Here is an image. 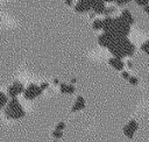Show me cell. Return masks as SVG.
I'll list each match as a JSON object with an SVG mask.
<instances>
[{"label":"cell","instance_id":"cell-1","mask_svg":"<svg viewBox=\"0 0 149 142\" xmlns=\"http://www.w3.org/2000/svg\"><path fill=\"white\" fill-rule=\"evenodd\" d=\"M6 114L8 118H13V119H19L24 115L23 108L21 107V105L16 98H12V100L7 102Z\"/></svg>","mask_w":149,"mask_h":142},{"label":"cell","instance_id":"cell-2","mask_svg":"<svg viewBox=\"0 0 149 142\" xmlns=\"http://www.w3.org/2000/svg\"><path fill=\"white\" fill-rule=\"evenodd\" d=\"M43 91L41 90V87L38 85H35V84H30L26 90H23V95L26 99H35L36 97H38Z\"/></svg>","mask_w":149,"mask_h":142},{"label":"cell","instance_id":"cell-3","mask_svg":"<svg viewBox=\"0 0 149 142\" xmlns=\"http://www.w3.org/2000/svg\"><path fill=\"white\" fill-rule=\"evenodd\" d=\"M137 128H139L137 122H136L135 120H130V121L123 127V134H125L128 139H132V137L134 136L135 132L137 130Z\"/></svg>","mask_w":149,"mask_h":142},{"label":"cell","instance_id":"cell-4","mask_svg":"<svg viewBox=\"0 0 149 142\" xmlns=\"http://www.w3.org/2000/svg\"><path fill=\"white\" fill-rule=\"evenodd\" d=\"M23 90H24L23 85L20 81H15V83H13V85H10L8 87V91L7 92H8V95L10 98H16L20 93L23 92Z\"/></svg>","mask_w":149,"mask_h":142},{"label":"cell","instance_id":"cell-5","mask_svg":"<svg viewBox=\"0 0 149 142\" xmlns=\"http://www.w3.org/2000/svg\"><path fill=\"white\" fill-rule=\"evenodd\" d=\"M74 10L78 13H85V12H90L91 7L88 6L86 0H79L78 3L74 6Z\"/></svg>","mask_w":149,"mask_h":142},{"label":"cell","instance_id":"cell-6","mask_svg":"<svg viewBox=\"0 0 149 142\" xmlns=\"http://www.w3.org/2000/svg\"><path fill=\"white\" fill-rule=\"evenodd\" d=\"M84 107H85V100H84V98H83L81 95H78L76 102L73 104V106H72V108H71V111H72V112H77V111L83 109Z\"/></svg>","mask_w":149,"mask_h":142},{"label":"cell","instance_id":"cell-7","mask_svg":"<svg viewBox=\"0 0 149 142\" xmlns=\"http://www.w3.org/2000/svg\"><path fill=\"white\" fill-rule=\"evenodd\" d=\"M108 63H109V65L111 66H113L115 70H122L123 69V66H125V64H123V62H122V59H119V58H109L108 59Z\"/></svg>","mask_w":149,"mask_h":142},{"label":"cell","instance_id":"cell-8","mask_svg":"<svg viewBox=\"0 0 149 142\" xmlns=\"http://www.w3.org/2000/svg\"><path fill=\"white\" fill-rule=\"evenodd\" d=\"M121 17H122L127 23H129V24H133V23L135 22L133 15L130 14V12H129L128 9H123V10L121 12Z\"/></svg>","mask_w":149,"mask_h":142},{"label":"cell","instance_id":"cell-9","mask_svg":"<svg viewBox=\"0 0 149 142\" xmlns=\"http://www.w3.org/2000/svg\"><path fill=\"white\" fill-rule=\"evenodd\" d=\"M105 2L104 1H100V2H98L92 9H93V13L97 15V14H102L104 13V10H105Z\"/></svg>","mask_w":149,"mask_h":142},{"label":"cell","instance_id":"cell-10","mask_svg":"<svg viewBox=\"0 0 149 142\" xmlns=\"http://www.w3.org/2000/svg\"><path fill=\"white\" fill-rule=\"evenodd\" d=\"M7 102H8V98H7V95H6L3 92H0V111L7 105Z\"/></svg>","mask_w":149,"mask_h":142},{"label":"cell","instance_id":"cell-11","mask_svg":"<svg viewBox=\"0 0 149 142\" xmlns=\"http://www.w3.org/2000/svg\"><path fill=\"white\" fill-rule=\"evenodd\" d=\"M92 28L94 29V30H100V29H102V20H94L93 21V23H92Z\"/></svg>","mask_w":149,"mask_h":142},{"label":"cell","instance_id":"cell-12","mask_svg":"<svg viewBox=\"0 0 149 142\" xmlns=\"http://www.w3.org/2000/svg\"><path fill=\"white\" fill-rule=\"evenodd\" d=\"M115 10H116V8H115V7H106L102 14H105L106 16H109L111 14H113V13H115Z\"/></svg>","mask_w":149,"mask_h":142},{"label":"cell","instance_id":"cell-13","mask_svg":"<svg viewBox=\"0 0 149 142\" xmlns=\"http://www.w3.org/2000/svg\"><path fill=\"white\" fill-rule=\"evenodd\" d=\"M141 49H142V50H143L146 54H148V55H149V40L142 43V45H141Z\"/></svg>","mask_w":149,"mask_h":142},{"label":"cell","instance_id":"cell-14","mask_svg":"<svg viewBox=\"0 0 149 142\" xmlns=\"http://www.w3.org/2000/svg\"><path fill=\"white\" fill-rule=\"evenodd\" d=\"M52 136H54L55 139H61V137L63 136V132H62V130H57V129H55V130L52 132Z\"/></svg>","mask_w":149,"mask_h":142},{"label":"cell","instance_id":"cell-15","mask_svg":"<svg viewBox=\"0 0 149 142\" xmlns=\"http://www.w3.org/2000/svg\"><path fill=\"white\" fill-rule=\"evenodd\" d=\"M74 91H76V88H74V86L72 84L71 85H68V88H66V93L68 94H73Z\"/></svg>","mask_w":149,"mask_h":142},{"label":"cell","instance_id":"cell-16","mask_svg":"<svg viewBox=\"0 0 149 142\" xmlns=\"http://www.w3.org/2000/svg\"><path fill=\"white\" fill-rule=\"evenodd\" d=\"M128 81H129L132 85H137V83H139L137 78H136V77H132V76H129V78H128Z\"/></svg>","mask_w":149,"mask_h":142},{"label":"cell","instance_id":"cell-17","mask_svg":"<svg viewBox=\"0 0 149 142\" xmlns=\"http://www.w3.org/2000/svg\"><path fill=\"white\" fill-rule=\"evenodd\" d=\"M134 1L136 2V5H140V6H143V7H144L146 5H148V3H149L147 0H134Z\"/></svg>","mask_w":149,"mask_h":142},{"label":"cell","instance_id":"cell-18","mask_svg":"<svg viewBox=\"0 0 149 142\" xmlns=\"http://www.w3.org/2000/svg\"><path fill=\"white\" fill-rule=\"evenodd\" d=\"M59 88H61V92H62V93H66V88H68V85H66L65 83H61V86H59Z\"/></svg>","mask_w":149,"mask_h":142},{"label":"cell","instance_id":"cell-19","mask_svg":"<svg viewBox=\"0 0 149 142\" xmlns=\"http://www.w3.org/2000/svg\"><path fill=\"white\" fill-rule=\"evenodd\" d=\"M65 128V123L64 122H59V123H57V126H56V129L57 130H63Z\"/></svg>","mask_w":149,"mask_h":142},{"label":"cell","instance_id":"cell-20","mask_svg":"<svg viewBox=\"0 0 149 142\" xmlns=\"http://www.w3.org/2000/svg\"><path fill=\"white\" fill-rule=\"evenodd\" d=\"M130 0H115V3L118 5V6H122V5H125V3H127V2H129Z\"/></svg>","mask_w":149,"mask_h":142},{"label":"cell","instance_id":"cell-21","mask_svg":"<svg viewBox=\"0 0 149 142\" xmlns=\"http://www.w3.org/2000/svg\"><path fill=\"white\" fill-rule=\"evenodd\" d=\"M48 86H49V84L48 83H42L41 85H40V87H41V90L43 91V90H45V88H48Z\"/></svg>","mask_w":149,"mask_h":142},{"label":"cell","instance_id":"cell-22","mask_svg":"<svg viewBox=\"0 0 149 142\" xmlns=\"http://www.w3.org/2000/svg\"><path fill=\"white\" fill-rule=\"evenodd\" d=\"M122 77H123L125 79H128V78H129V73H128L127 71H122Z\"/></svg>","mask_w":149,"mask_h":142},{"label":"cell","instance_id":"cell-23","mask_svg":"<svg viewBox=\"0 0 149 142\" xmlns=\"http://www.w3.org/2000/svg\"><path fill=\"white\" fill-rule=\"evenodd\" d=\"M127 66H128L129 69H133V68H134V63H133L132 61H128V62H127Z\"/></svg>","mask_w":149,"mask_h":142},{"label":"cell","instance_id":"cell-24","mask_svg":"<svg viewBox=\"0 0 149 142\" xmlns=\"http://www.w3.org/2000/svg\"><path fill=\"white\" fill-rule=\"evenodd\" d=\"M143 10H144L147 14H149V3H148V5H146V6L143 7Z\"/></svg>","mask_w":149,"mask_h":142},{"label":"cell","instance_id":"cell-25","mask_svg":"<svg viewBox=\"0 0 149 142\" xmlns=\"http://www.w3.org/2000/svg\"><path fill=\"white\" fill-rule=\"evenodd\" d=\"M72 1H73V0H65V5L71 6V5H72Z\"/></svg>","mask_w":149,"mask_h":142},{"label":"cell","instance_id":"cell-26","mask_svg":"<svg viewBox=\"0 0 149 142\" xmlns=\"http://www.w3.org/2000/svg\"><path fill=\"white\" fill-rule=\"evenodd\" d=\"M58 84H59V80H58L57 78H55V79H54V85H58Z\"/></svg>","mask_w":149,"mask_h":142},{"label":"cell","instance_id":"cell-27","mask_svg":"<svg viewBox=\"0 0 149 142\" xmlns=\"http://www.w3.org/2000/svg\"><path fill=\"white\" fill-rule=\"evenodd\" d=\"M94 16H95V14H94V13H90V17H92V19H93Z\"/></svg>","mask_w":149,"mask_h":142},{"label":"cell","instance_id":"cell-28","mask_svg":"<svg viewBox=\"0 0 149 142\" xmlns=\"http://www.w3.org/2000/svg\"><path fill=\"white\" fill-rule=\"evenodd\" d=\"M76 81H77V79H76V78H72V79H71V83H72V84H74Z\"/></svg>","mask_w":149,"mask_h":142},{"label":"cell","instance_id":"cell-29","mask_svg":"<svg viewBox=\"0 0 149 142\" xmlns=\"http://www.w3.org/2000/svg\"><path fill=\"white\" fill-rule=\"evenodd\" d=\"M101 1H104V2H112V1H115V0H101Z\"/></svg>","mask_w":149,"mask_h":142},{"label":"cell","instance_id":"cell-30","mask_svg":"<svg viewBox=\"0 0 149 142\" xmlns=\"http://www.w3.org/2000/svg\"><path fill=\"white\" fill-rule=\"evenodd\" d=\"M147 1H148V2H149V0H147Z\"/></svg>","mask_w":149,"mask_h":142}]
</instances>
